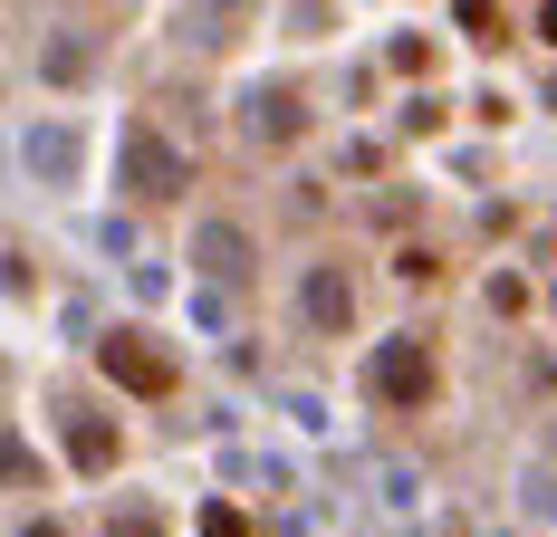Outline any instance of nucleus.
<instances>
[{
  "instance_id": "obj_1",
  "label": "nucleus",
  "mask_w": 557,
  "mask_h": 537,
  "mask_svg": "<svg viewBox=\"0 0 557 537\" xmlns=\"http://www.w3.org/2000/svg\"><path fill=\"white\" fill-rule=\"evenodd\" d=\"M375 403H394V413H423L433 403V346L423 336H394L385 355H375Z\"/></svg>"
},
{
  "instance_id": "obj_2",
  "label": "nucleus",
  "mask_w": 557,
  "mask_h": 537,
  "mask_svg": "<svg viewBox=\"0 0 557 537\" xmlns=\"http://www.w3.org/2000/svg\"><path fill=\"white\" fill-rule=\"evenodd\" d=\"M97 355H107V375L125 384V394H173V375H183V365H173V355L145 336V326H115Z\"/></svg>"
},
{
  "instance_id": "obj_3",
  "label": "nucleus",
  "mask_w": 557,
  "mask_h": 537,
  "mask_svg": "<svg viewBox=\"0 0 557 537\" xmlns=\"http://www.w3.org/2000/svg\"><path fill=\"white\" fill-rule=\"evenodd\" d=\"M125 192L135 202H173L183 192V154H173L154 125H125Z\"/></svg>"
},
{
  "instance_id": "obj_4",
  "label": "nucleus",
  "mask_w": 557,
  "mask_h": 537,
  "mask_svg": "<svg viewBox=\"0 0 557 537\" xmlns=\"http://www.w3.org/2000/svg\"><path fill=\"white\" fill-rule=\"evenodd\" d=\"M240 135H250V145H298V135H308V115H298V87H250V97H240Z\"/></svg>"
},
{
  "instance_id": "obj_5",
  "label": "nucleus",
  "mask_w": 557,
  "mask_h": 537,
  "mask_svg": "<svg viewBox=\"0 0 557 537\" xmlns=\"http://www.w3.org/2000/svg\"><path fill=\"white\" fill-rule=\"evenodd\" d=\"M231 29H250V0H183V20H173V39H193V49H231Z\"/></svg>"
},
{
  "instance_id": "obj_6",
  "label": "nucleus",
  "mask_w": 557,
  "mask_h": 537,
  "mask_svg": "<svg viewBox=\"0 0 557 537\" xmlns=\"http://www.w3.org/2000/svg\"><path fill=\"white\" fill-rule=\"evenodd\" d=\"M193 260H202V278H240V268H250V240H240L231 221H202V230H193Z\"/></svg>"
},
{
  "instance_id": "obj_7",
  "label": "nucleus",
  "mask_w": 557,
  "mask_h": 537,
  "mask_svg": "<svg viewBox=\"0 0 557 537\" xmlns=\"http://www.w3.org/2000/svg\"><path fill=\"white\" fill-rule=\"evenodd\" d=\"M67 451H77V471H107V461H115V432L77 413V432H67Z\"/></svg>"
},
{
  "instance_id": "obj_8",
  "label": "nucleus",
  "mask_w": 557,
  "mask_h": 537,
  "mask_svg": "<svg viewBox=\"0 0 557 537\" xmlns=\"http://www.w3.org/2000/svg\"><path fill=\"white\" fill-rule=\"evenodd\" d=\"M308 317H318V326H346V317H356L346 278H308Z\"/></svg>"
},
{
  "instance_id": "obj_9",
  "label": "nucleus",
  "mask_w": 557,
  "mask_h": 537,
  "mask_svg": "<svg viewBox=\"0 0 557 537\" xmlns=\"http://www.w3.org/2000/svg\"><path fill=\"white\" fill-rule=\"evenodd\" d=\"M29 163H39L49 183H67V173H77V135H29Z\"/></svg>"
},
{
  "instance_id": "obj_10",
  "label": "nucleus",
  "mask_w": 557,
  "mask_h": 537,
  "mask_svg": "<svg viewBox=\"0 0 557 537\" xmlns=\"http://www.w3.org/2000/svg\"><path fill=\"white\" fill-rule=\"evenodd\" d=\"M461 29H471L481 49H500V39H509V20H500V10H491V0H461Z\"/></svg>"
},
{
  "instance_id": "obj_11",
  "label": "nucleus",
  "mask_w": 557,
  "mask_h": 537,
  "mask_svg": "<svg viewBox=\"0 0 557 537\" xmlns=\"http://www.w3.org/2000/svg\"><path fill=\"white\" fill-rule=\"evenodd\" d=\"M202 537H250V519H240V509H222V499H212V509H202Z\"/></svg>"
},
{
  "instance_id": "obj_12",
  "label": "nucleus",
  "mask_w": 557,
  "mask_h": 537,
  "mask_svg": "<svg viewBox=\"0 0 557 537\" xmlns=\"http://www.w3.org/2000/svg\"><path fill=\"white\" fill-rule=\"evenodd\" d=\"M0 480H39V461H29V451H20L10 432H0Z\"/></svg>"
},
{
  "instance_id": "obj_13",
  "label": "nucleus",
  "mask_w": 557,
  "mask_h": 537,
  "mask_svg": "<svg viewBox=\"0 0 557 537\" xmlns=\"http://www.w3.org/2000/svg\"><path fill=\"white\" fill-rule=\"evenodd\" d=\"M107 537H164V519H154V509H125V519H115Z\"/></svg>"
},
{
  "instance_id": "obj_14",
  "label": "nucleus",
  "mask_w": 557,
  "mask_h": 537,
  "mask_svg": "<svg viewBox=\"0 0 557 537\" xmlns=\"http://www.w3.org/2000/svg\"><path fill=\"white\" fill-rule=\"evenodd\" d=\"M539 39H557V0H548V10H539Z\"/></svg>"
},
{
  "instance_id": "obj_15",
  "label": "nucleus",
  "mask_w": 557,
  "mask_h": 537,
  "mask_svg": "<svg viewBox=\"0 0 557 537\" xmlns=\"http://www.w3.org/2000/svg\"><path fill=\"white\" fill-rule=\"evenodd\" d=\"M20 537H67V528H49V519H39V528H20Z\"/></svg>"
}]
</instances>
